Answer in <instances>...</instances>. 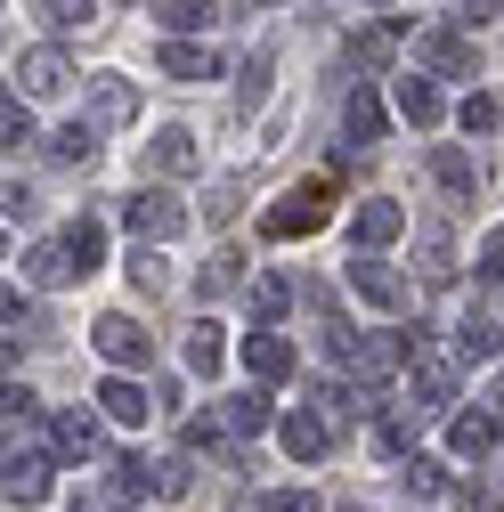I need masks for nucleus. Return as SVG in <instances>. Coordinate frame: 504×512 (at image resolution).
I'll list each match as a JSON object with an SVG mask.
<instances>
[{
    "instance_id": "nucleus-19",
    "label": "nucleus",
    "mask_w": 504,
    "mask_h": 512,
    "mask_svg": "<svg viewBox=\"0 0 504 512\" xmlns=\"http://www.w3.org/2000/svg\"><path fill=\"white\" fill-rule=\"evenodd\" d=\"M82 277V261H74V244L57 236V244H33L25 252V285H41V293H57V285H74Z\"/></svg>"
},
{
    "instance_id": "nucleus-17",
    "label": "nucleus",
    "mask_w": 504,
    "mask_h": 512,
    "mask_svg": "<svg viewBox=\"0 0 504 512\" xmlns=\"http://www.w3.org/2000/svg\"><path fill=\"white\" fill-rule=\"evenodd\" d=\"M244 374H252V382H285V374H293V342H285L277 326H252V342H244Z\"/></svg>"
},
{
    "instance_id": "nucleus-35",
    "label": "nucleus",
    "mask_w": 504,
    "mask_h": 512,
    "mask_svg": "<svg viewBox=\"0 0 504 512\" xmlns=\"http://www.w3.org/2000/svg\"><path fill=\"white\" fill-rule=\"evenodd\" d=\"M49 155H57V163H90V155H98V122H66V131L49 139Z\"/></svg>"
},
{
    "instance_id": "nucleus-43",
    "label": "nucleus",
    "mask_w": 504,
    "mask_h": 512,
    "mask_svg": "<svg viewBox=\"0 0 504 512\" xmlns=\"http://www.w3.org/2000/svg\"><path fill=\"white\" fill-rule=\"evenodd\" d=\"M374 456H407V423H399V415L374 423Z\"/></svg>"
},
{
    "instance_id": "nucleus-13",
    "label": "nucleus",
    "mask_w": 504,
    "mask_h": 512,
    "mask_svg": "<svg viewBox=\"0 0 504 512\" xmlns=\"http://www.w3.org/2000/svg\"><path fill=\"white\" fill-rule=\"evenodd\" d=\"M277 439H285V456H293V464H318L326 447H334V431H326V415H318V407L277 415Z\"/></svg>"
},
{
    "instance_id": "nucleus-25",
    "label": "nucleus",
    "mask_w": 504,
    "mask_h": 512,
    "mask_svg": "<svg viewBox=\"0 0 504 512\" xmlns=\"http://www.w3.org/2000/svg\"><path fill=\"white\" fill-rule=\"evenodd\" d=\"M236 277H244V261H236V252H228V244H220V252H212V261L196 269V301H204V309H220V301L236 293Z\"/></svg>"
},
{
    "instance_id": "nucleus-33",
    "label": "nucleus",
    "mask_w": 504,
    "mask_h": 512,
    "mask_svg": "<svg viewBox=\"0 0 504 512\" xmlns=\"http://www.w3.org/2000/svg\"><path fill=\"white\" fill-rule=\"evenodd\" d=\"M399 480H407V496H448V488H456L439 456H407V472H399Z\"/></svg>"
},
{
    "instance_id": "nucleus-38",
    "label": "nucleus",
    "mask_w": 504,
    "mask_h": 512,
    "mask_svg": "<svg viewBox=\"0 0 504 512\" xmlns=\"http://www.w3.org/2000/svg\"><path fill=\"white\" fill-rule=\"evenodd\" d=\"M66 244H74V261H82V277H90V269L106 261V228H98V220H74V228H66Z\"/></svg>"
},
{
    "instance_id": "nucleus-23",
    "label": "nucleus",
    "mask_w": 504,
    "mask_h": 512,
    "mask_svg": "<svg viewBox=\"0 0 504 512\" xmlns=\"http://www.w3.org/2000/svg\"><path fill=\"white\" fill-rule=\"evenodd\" d=\"M309 407H318V415H342V423H358V415H366V382H350V374L334 366L318 391H309Z\"/></svg>"
},
{
    "instance_id": "nucleus-7",
    "label": "nucleus",
    "mask_w": 504,
    "mask_h": 512,
    "mask_svg": "<svg viewBox=\"0 0 504 512\" xmlns=\"http://www.w3.org/2000/svg\"><path fill=\"white\" fill-rule=\"evenodd\" d=\"M407 236V204H391V196H366L358 212H350V244L358 252H391Z\"/></svg>"
},
{
    "instance_id": "nucleus-8",
    "label": "nucleus",
    "mask_w": 504,
    "mask_h": 512,
    "mask_svg": "<svg viewBox=\"0 0 504 512\" xmlns=\"http://www.w3.org/2000/svg\"><path fill=\"white\" fill-rule=\"evenodd\" d=\"M204 155H196V131H179V122H163V131L147 139V179H196Z\"/></svg>"
},
{
    "instance_id": "nucleus-21",
    "label": "nucleus",
    "mask_w": 504,
    "mask_h": 512,
    "mask_svg": "<svg viewBox=\"0 0 504 512\" xmlns=\"http://www.w3.org/2000/svg\"><path fill=\"white\" fill-rule=\"evenodd\" d=\"M98 407H106V423H147L155 407H147V382H131V374H106L98 382Z\"/></svg>"
},
{
    "instance_id": "nucleus-32",
    "label": "nucleus",
    "mask_w": 504,
    "mask_h": 512,
    "mask_svg": "<svg viewBox=\"0 0 504 512\" xmlns=\"http://www.w3.org/2000/svg\"><path fill=\"white\" fill-rule=\"evenodd\" d=\"M342 57H350L358 74H383L391 57H399V41H391V33H350V49H342Z\"/></svg>"
},
{
    "instance_id": "nucleus-9",
    "label": "nucleus",
    "mask_w": 504,
    "mask_h": 512,
    "mask_svg": "<svg viewBox=\"0 0 504 512\" xmlns=\"http://www.w3.org/2000/svg\"><path fill=\"white\" fill-rule=\"evenodd\" d=\"M90 122H98V131L139 122V82L131 74H90Z\"/></svg>"
},
{
    "instance_id": "nucleus-30",
    "label": "nucleus",
    "mask_w": 504,
    "mask_h": 512,
    "mask_svg": "<svg viewBox=\"0 0 504 512\" xmlns=\"http://www.w3.org/2000/svg\"><path fill=\"white\" fill-rule=\"evenodd\" d=\"M456 122H464V139H488L496 122H504V98H496V90H464V106H456Z\"/></svg>"
},
{
    "instance_id": "nucleus-37",
    "label": "nucleus",
    "mask_w": 504,
    "mask_h": 512,
    "mask_svg": "<svg viewBox=\"0 0 504 512\" xmlns=\"http://www.w3.org/2000/svg\"><path fill=\"white\" fill-rule=\"evenodd\" d=\"M122 269H131V285H139V293H163V285H171V269H163V252H155V244H139Z\"/></svg>"
},
{
    "instance_id": "nucleus-10",
    "label": "nucleus",
    "mask_w": 504,
    "mask_h": 512,
    "mask_svg": "<svg viewBox=\"0 0 504 512\" xmlns=\"http://www.w3.org/2000/svg\"><path fill=\"white\" fill-rule=\"evenodd\" d=\"M155 66H163L171 82H220V49H204V41H187V33H171V41L155 49Z\"/></svg>"
},
{
    "instance_id": "nucleus-16",
    "label": "nucleus",
    "mask_w": 504,
    "mask_h": 512,
    "mask_svg": "<svg viewBox=\"0 0 504 512\" xmlns=\"http://www.w3.org/2000/svg\"><path fill=\"white\" fill-rule=\"evenodd\" d=\"M49 447H57L66 464H98V456H106V439H98V423H90L82 407H66V415L49 423Z\"/></svg>"
},
{
    "instance_id": "nucleus-42",
    "label": "nucleus",
    "mask_w": 504,
    "mask_h": 512,
    "mask_svg": "<svg viewBox=\"0 0 504 512\" xmlns=\"http://www.w3.org/2000/svg\"><path fill=\"white\" fill-rule=\"evenodd\" d=\"M480 285H504V228H488L480 244Z\"/></svg>"
},
{
    "instance_id": "nucleus-34",
    "label": "nucleus",
    "mask_w": 504,
    "mask_h": 512,
    "mask_svg": "<svg viewBox=\"0 0 504 512\" xmlns=\"http://www.w3.org/2000/svg\"><path fill=\"white\" fill-rule=\"evenodd\" d=\"M269 74H277V66H269V49H252V57H244V82H236V114H252V106L269 98Z\"/></svg>"
},
{
    "instance_id": "nucleus-3",
    "label": "nucleus",
    "mask_w": 504,
    "mask_h": 512,
    "mask_svg": "<svg viewBox=\"0 0 504 512\" xmlns=\"http://www.w3.org/2000/svg\"><path fill=\"white\" fill-rule=\"evenodd\" d=\"M326 212H334V187L309 179V187H293V196H277V204L261 212V228H269V244H277V236H318Z\"/></svg>"
},
{
    "instance_id": "nucleus-31",
    "label": "nucleus",
    "mask_w": 504,
    "mask_h": 512,
    "mask_svg": "<svg viewBox=\"0 0 504 512\" xmlns=\"http://www.w3.org/2000/svg\"><path fill=\"white\" fill-rule=\"evenodd\" d=\"M155 25L163 33H204L212 25V0H155Z\"/></svg>"
},
{
    "instance_id": "nucleus-41",
    "label": "nucleus",
    "mask_w": 504,
    "mask_h": 512,
    "mask_svg": "<svg viewBox=\"0 0 504 512\" xmlns=\"http://www.w3.org/2000/svg\"><path fill=\"white\" fill-rule=\"evenodd\" d=\"M252 512H318V496H309V488H269Z\"/></svg>"
},
{
    "instance_id": "nucleus-1",
    "label": "nucleus",
    "mask_w": 504,
    "mask_h": 512,
    "mask_svg": "<svg viewBox=\"0 0 504 512\" xmlns=\"http://www.w3.org/2000/svg\"><path fill=\"white\" fill-rule=\"evenodd\" d=\"M415 66H423L431 82H480V49H472V33H456V25H423V33H415Z\"/></svg>"
},
{
    "instance_id": "nucleus-24",
    "label": "nucleus",
    "mask_w": 504,
    "mask_h": 512,
    "mask_svg": "<svg viewBox=\"0 0 504 512\" xmlns=\"http://www.w3.org/2000/svg\"><path fill=\"white\" fill-rule=\"evenodd\" d=\"M504 350V326H496V317H472L464 309V326H456V366H488Z\"/></svg>"
},
{
    "instance_id": "nucleus-48",
    "label": "nucleus",
    "mask_w": 504,
    "mask_h": 512,
    "mask_svg": "<svg viewBox=\"0 0 504 512\" xmlns=\"http://www.w3.org/2000/svg\"><path fill=\"white\" fill-rule=\"evenodd\" d=\"M374 9H383V0H374Z\"/></svg>"
},
{
    "instance_id": "nucleus-11",
    "label": "nucleus",
    "mask_w": 504,
    "mask_h": 512,
    "mask_svg": "<svg viewBox=\"0 0 504 512\" xmlns=\"http://www.w3.org/2000/svg\"><path fill=\"white\" fill-rule=\"evenodd\" d=\"M496 439H504V415L496 407H464L456 423H448V447L464 464H480V456H496Z\"/></svg>"
},
{
    "instance_id": "nucleus-46",
    "label": "nucleus",
    "mask_w": 504,
    "mask_h": 512,
    "mask_svg": "<svg viewBox=\"0 0 504 512\" xmlns=\"http://www.w3.org/2000/svg\"><path fill=\"white\" fill-rule=\"evenodd\" d=\"M488 407H496V415H504V374H496V391H488Z\"/></svg>"
},
{
    "instance_id": "nucleus-4",
    "label": "nucleus",
    "mask_w": 504,
    "mask_h": 512,
    "mask_svg": "<svg viewBox=\"0 0 504 512\" xmlns=\"http://www.w3.org/2000/svg\"><path fill=\"white\" fill-rule=\"evenodd\" d=\"M350 293L366 309H383V317H407V277L383 261V252H358V261H350Z\"/></svg>"
},
{
    "instance_id": "nucleus-40",
    "label": "nucleus",
    "mask_w": 504,
    "mask_h": 512,
    "mask_svg": "<svg viewBox=\"0 0 504 512\" xmlns=\"http://www.w3.org/2000/svg\"><path fill=\"white\" fill-rule=\"evenodd\" d=\"M187 488H196V464H187V456L155 464V496H187Z\"/></svg>"
},
{
    "instance_id": "nucleus-18",
    "label": "nucleus",
    "mask_w": 504,
    "mask_h": 512,
    "mask_svg": "<svg viewBox=\"0 0 504 512\" xmlns=\"http://www.w3.org/2000/svg\"><path fill=\"white\" fill-rule=\"evenodd\" d=\"M415 261H423V285H456V236H448V220H423L415 228Z\"/></svg>"
},
{
    "instance_id": "nucleus-5",
    "label": "nucleus",
    "mask_w": 504,
    "mask_h": 512,
    "mask_svg": "<svg viewBox=\"0 0 504 512\" xmlns=\"http://www.w3.org/2000/svg\"><path fill=\"white\" fill-rule=\"evenodd\" d=\"M9 82L25 98H66L74 90V66H66V49H57V41H41V49H25L17 66H9Z\"/></svg>"
},
{
    "instance_id": "nucleus-14",
    "label": "nucleus",
    "mask_w": 504,
    "mask_h": 512,
    "mask_svg": "<svg viewBox=\"0 0 504 512\" xmlns=\"http://www.w3.org/2000/svg\"><path fill=\"white\" fill-rule=\"evenodd\" d=\"M0 488H9V504H41V496H49V456H41V447H9Z\"/></svg>"
},
{
    "instance_id": "nucleus-47",
    "label": "nucleus",
    "mask_w": 504,
    "mask_h": 512,
    "mask_svg": "<svg viewBox=\"0 0 504 512\" xmlns=\"http://www.w3.org/2000/svg\"><path fill=\"white\" fill-rule=\"evenodd\" d=\"M342 512H366V504H342Z\"/></svg>"
},
{
    "instance_id": "nucleus-44",
    "label": "nucleus",
    "mask_w": 504,
    "mask_h": 512,
    "mask_svg": "<svg viewBox=\"0 0 504 512\" xmlns=\"http://www.w3.org/2000/svg\"><path fill=\"white\" fill-rule=\"evenodd\" d=\"M122 504H131L122 488H82V496H74V512H122Z\"/></svg>"
},
{
    "instance_id": "nucleus-15",
    "label": "nucleus",
    "mask_w": 504,
    "mask_h": 512,
    "mask_svg": "<svg viewBox=\"0 0 504 512\" xmlns=\"http://www.w3.org/2000/svg\"><path fill=\"white\" fill-rule=\"evenodd\" d=\"M407 391H415V415H439V407H456V366H439L431 350L407 366Z\"/></svg>"
},
{
    "instance_id": "nucleus-26",
    "label": "nucleus",
    "mask_w": 504,
    "mask_h": 512,
    "mask_svg": "<svg viewBox=\"0 0 504 512\" xmlns=\"http://www.w3.org/2000/svg\"><path fill=\"white\" fill-rule=\"evenodd\" d=\"M220 423H228V439L269 431V399H261V391H228V399H220Z\"/></svg>"
},
{
    "instance_id": "nucleus-20",
    "label": "nucleus",
    "mask_w": 504,
    "mask_h": 512,
    "mask_svg": "<svg viewBox=\"0 0 504 512\" xmlns=\"http://www.w3.org/2000/svg\"><path fill=\"white\" fill-rule=\"evenodd\" d=\"M391 106H399V122H415V131H439V114H448V98L431 90V74H407L391 90Z\"/></svg>"
},
{
    "instance_id": "nucleus-28",
    "label": "nucleus",
    "mask_w": 504,
    "mask_h": 512,
    "mask_svg": "<svg viewBox=\"0 0 504 512\" xmlns=\"http://www.w3.org/2000/svg\"><path fill=\"white\" fill-rule=\"evenodd\" d=\"M187 366H196V374H220V366H228V334L212 326V317L187 326Z\"/></svg>"
},
{
    "instance_id": "nucleus-22",
    "label": "nucleus",
    "mask_w": 504,
    "mask_h": 512,
    "mask_svg": "<svg viewBox=\"0 0 504 512\" xmlns=\"http://www.w3.org/2000/svg\"><path fill=\"white\" fill-rule=\"evenodd\" d=\"M431 179L448 187L456 204H472V196H480V163H472L464 147H431Z\"/></svg>"
},
{
    "instance_id": "nucleus-2",
    "label": "nucleus",
    "mask_w": 504,
    "mask_h": 512,
    "mask_svg": "<svg viewBox=\"0 0 504 512\" xmlns=\"http://www.w3.org/2000/svg\"><path fill=\"white\" fill-rule=\"evenodd\" d=\"M122 228H131L139 244H171V236L187 228V204L155 179V187H139V196H122Z\"/></svg>"
},
{
    "instance_id": "nucleus-45",
    "label": "nucleus",
    "mask_w": 504,
    "mask_h": 512,
    "mask_svg": "<svg viewBox=\"0 0 504 512\" xmlns=\"http://www.w3.org/2000/svg\"><path fill=\"white\" fill-rule=\"evenodd\" d=\"M496 9H504V0H472V9H464V17H472V25H488Z\"/></svg>"
},
{
    "instance_id": "nucleus-27",
    "label": "nucleus",
    "mask_w": 504,
    "mask_h": 512,
    "mask_svg": "<svg viewBox=\"0 0 504 512\" xmlns=\"http://www.w3.org/2000/svg\"><path fill=\"white\" fill-rule=\"evenodd\" d=\"M244 309H252V326H285V309H293V285H285V277H261V285H244Z\"/></svg>"
},
{
    "instance_id": "nucleus-29",
    "label": "nucleus",
    "mask_w": 504,
    "mask_h": 512,
    "mask_svg": "<svg viewBox=\"0 0 504 512\" xmlns=\"http://www.w3.org/2000/svg\"><path fill=\"white\" fill-rule=\"evenodd\" d=\"M33 17H41L49 33H90V25H98V0H33Z\"/></svg>"
},
{
    "instance_id": "nucleus-6",
    "label": "nucleus",
    "mask_w": 504,
    "mask_h": 512,
    "mask_svg": "<svg viewBox=\"0 0 504 512\" xmlns=\"http://www.w3.org/2000/svg\"><path fill=\"white\" fill-rule=\"evenodd\" d=\"M90 342H98V358H106V366H122V374L155 358L147 326H139V317H122V309H106V317H98V326H90Z\"/></svg>"
},
{
    "instance_id": "nucleus-36",
    "label": "nucleus",
    "mask_w": 504,
    "mask_h": 512,
    "mask_svg": "<svg viewBox=\"0 0 504 512\" xmlns=\"http://www.w3.org/2000/svg\"><path fill=\"white\" fill-rule=\"evenodd\" d=\"M0 317H9V350H17V342H41V309H33V293L9 285V309H0Z\"/></svg>"
},
{
    "instance_id": "nucleus-39",
    "label": "nucleus",
    "mask_w": 504,
    "mask_h": 512,
    "mask_svg": "<svg viewBox=\"0 0 504 512\" xmlns=\"http://www.w3.org/2000/svg\"><path fill=\"white\" fill-rule=\"evenodd\" d=\"M0 147H33V106L9 90V106H0Z\"/></svg>"
},
{
    "instance_id": "nucleus-12",
    "label": "nucleus",
    "mask_w": 504,
    "mask_h": 512,
    "mask_svg": "<svg viewBox=\"0 0 504 512\" xmlns=\"http://www.w3.org/2000/svg\"><path fill=\"white\" fill-rule=\"evenodd\" d=\"M383 131H391V106H383V90H374V82H350V155L383 147Z\"/></svg>"
}]
</instances>
